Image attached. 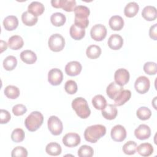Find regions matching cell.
I'll list each match as a JSON object with an SVG mask.
<instances>
[{"instance_id":"obj_1","label":"cell","mask_w":157,"mask_h":157,"mask_svg":"<svg viewBox=\"0 0 157 157\" xmlns=\"http://www.w3.org/2000/svg\"><path fill=\"white\" fill-rule=\"evenodd\" d=\"M106 133V128L102 124H94L88 126L84 132L85 139L91 143H96Z\"/></svg>"},{"instance_id":"obj_2","label":"cell","mask_w":157,"mask_h":157,"mask_svg":"<svg viewBox=\"0 0 157 157\" xmlns=\"http://www.w3.org/2000/svg\"><path fill=\"white\" fill-rule=\"evenodd\" d=\"M74 11L75 13L74 24L83 29L87 28L89 24L88 17L90 13V9L86 6L79 5L76 6Z\"/></svg>"},{"instance_id":"obj_3","label":"cell","mask_w":157,"mask_h":157,"mask_svg":"<svg viewBox=\"0 0 157 157\" xmlns=\"http://www.w3.org/2000/svg\"><path fill=\"white\" fill-rule=\"evenodd\" d=\"M72 107L76 114L81 118H88L91 113V110L86 100L82 97L75 98L72 102Z\"/></svg>"},{"instance_id":"obj_4","label":"cell","mask_w":157,"mask_h":157,"mask_svg":"<svg viewBox=\"0 0 157 157\" xmlns=\"http://www.w3.org/2000/svg\"><path fill=\"white\" fill-rule=\"evenodd\" d=\"M43 115L40 112L34 111L26 117L25 120V124L28 131L34 132L41 126L43 123Z\"/></svg>"},{"instance_id":"obj_5","label":"cell","mask_w":157,"mask_h":157,"mask_svg":"<svg viewBox=\"0 0 157 157\" xmlns=\"http://www.w3.org/2000/svg\"><path fill=\"white\" fill-rule=\"evenodd\" d=\"M48 45L52 51L58 52L63 50L65 46V40L61 34H54L49 37Z\"/></svg>"},{"instance_id":"obj_6","label":"cell","mask_w":157,"mask_h":157,"mask_svg":"<svg viewBox=\"0 0 157 157\" xmlns=\"http://www.w3.org/2000/svg\"><path fill=\"white\" fill-rule=\"evenodd\" d=\"M48 128L50 132L54 136L59 135L63 129L62 121L56 116H50L47 121Z\"/></svg>"},{"instance_id":"obj_7","label":"cell","mask_w":157,"mask_h":157,"mask_svg":"<svg viewBox=\"0 0 157 157\" xmlns=\"http://www.w3.org/2000/svg\"><path fill=\"white\" fill-rule=\"evenodd\" d=\"M90 35L91 38L94 40L101 41L106 37L107 29L102 24H96L91 28Z\"/></svg>"},{"instance_id":"obj_8","label":"cell","mask_w":157,"mask_h":157,"mask_svg":"<svg viewBox=\"0 0 157 157\" xmlns=\"http://www.w3.org/2000/svg\"><path fill=\"white\" fill-rule=\"evenodd\" d=\"M150 86V80L148 78L145 76L139 77L134 83L135 90L139 94L146 93L149 90Z\"/></svg>"},{"instance_id":"obj_9","label":"cell","mask_w":157,"mask_h":157,"mask_svg":"<svg viewBox=\"0 0 157 157\" xmlns=\"http://www.w3.org/2000/svg\"><path fill=\"white\" fill-rule=\"evenodd\" d=\"M63 74L62 71L58 68H53L48 73V81L53 86L59 85L63 81Z\"/></svg>"},{"instance_id":"obj_10","label":"cell","mask_w":157,"mask_h":157,"mask_svg":"<svg viewBox=\"0 0 157 157\" xmlns=\"http://www.w3.org/2000/svg\"><path fill=\"white\" fill-rule=\"evenodd\" d=\"M112 139L115 142H122L126 137V131L124 126L120 124L114 126L110 132Z\"/></svg>"},{"instance_id":"obj_11","label":"cell","mask_w":157,"mask_h":157,"mask_svg":"<svg viewBox=\"0 0 157 157\" xmlns=\"http://www.w3.org/2000/svg\"><path fill=\"white\" fill-rule=\"evenodd\" d=\"M114 79L117 84L123 86L129 80V73L126 69H118L114 74Z\"/></svg>"},{"instance_id":"obj_12","label":"cell","mask_w":157,"mask_h":157,"mask_svg":"<svg viewBox=\"0 0 157 157\" xmlns=\"http://www.w3.org/2000/svg\"><path fill=\"white\" fill-rule=\"evenodd\" d=\"M63 144L67 147H74L80 143V136L75 132L66 134L62 139Z\"/></svg>"},{"instance_id":"obj_13","label":"cell","mask_w":157,"mask_h":157,"mask_svg":"<svg viewBox=\"0 0 157 157\" xmlns=\"http://www.w3.org/2000/svg\"><path fill=\"white\" fill-rule=\"evenodd\" d=\"M82 66L78 61H73L68 63L65 66V72L69 76H76L82 71Z\"/></svg>"},{"instance_id":"obj_14","label":"cell","mask_w":157,"mask_h":157,"mask_svg":"<svg viewBox=\"0 0 157 157\" xmlns=\"http://www.w3.org/2000/svg\"><path fill=\"white\" fill-rule=\"evenodd\" d=\"M134 135L139 140H145L150 137L151 129L148 125L142 124L135 129Z\"/></svg>"},{"instance_id":"obj_15","label":"cell","mask_w":157,"mask_h":157,"mask_svg":"<svg viewBox=\"0 0 157 157\" xmlns=\"http://www.w3.org/2000/svg\"><path fill=\"white\" fill-rule=\"evenodd\" d=\"M123 44L122 37L117 34L111 35L108 39V45L110 48L117 50L120 49Z\"/></svg>"},{"instance_id":"obj_16","label":"cell","mask_w":157,"mask_h":157,"mask_svg":"<svg viewBox=\"0 0 157 157\" xmlns=\"http://www.w3.org/2000/svg\"><path fill=\"white\" fill-rule=\"evenodd\" d=\"M123 90V87L119 85L115 82H111L107 87L106 93L111 99H115L118 95Z\"/></svg>"},{"instance_id":"obj_17","label":"cell","mask_w":157,"mask_h":157,"mask_svg":"<svg viewBox=\"0 0 157 157\" xmlns=\"http://www.w3.org/2000/svg\"><path fill=\"white\" fill-rule=\"evenodd\" d=\"M102 115L107 120H112L115 118L117 115V109L115 105L107 104L102 110Z\"/></svg>"},{"instance_id":"obj_18","label":"cell","mask_w":157,"mask_h":157,"mask_svg":"<svg viewBox=\"0 0 157 157\" xmlns=\"http://www.w3.org/2000/svg\"><path fill=\"white\" fill-rule=\"evenodd\" d=\"M44 10L45 7L43 4L38 1H33L28 7V11L36 17L42 15Z\"/></svg>"},{"instance_id":"obj_19","label":"cell","mask_w":157,"mask_h":157,"mask_svg":"<svg viewBox=\"0 0 157 157\" xmlns=\"http://www.w3.org/2000/svg\"><path fill=\"white\" fill-rule=\"evenodd\" d=\"M142 17L147 21H153L157 17L156 9L152 6H145L142 11Z\"/></svg>"},{"instance_id":"obj_20","label":"cell","mask_w":157,"mask_h":157,"mask_svg":"<svg viewBox=\"0 0 157 157\" xmlns=\"http://www.w3.org/2000/svg\"><path fill=\"white\" fill-rule=\"evenodd\" d=\"M18 25V18L14 15H9L3 20L4 28L7 31H13L17 28Z\"/></svg>"},{"instance_id":"obj_21","label":"cell","mask_w":157,"mask_h":157,"mask_svg":"<svg viewBox=\"0 0 157 157\" xmlns=\"http://www.w3.org/2000/svg\"><path fill=\"white\" fill-rule=\"evenodd\" d=\"M7 44L10 49L17 50L22 48L24 44V42L21 36L18 35H14L9 39Z\"/></svg>"},{"instance_id":"obj_22","label":"cell","mask_w":157,"mask_h":157,"mask_svg":"<svg viewBox=\"0 0 157 157\" xmlns=\"http://www.w3.org/2000/svg\"><path fill=\"white\" fill-rule=\"evenodd\" d=\"M109 25L112 29L120 31L124 26V20L120 15H113L109 19Z\"/></svg>"},{"instance_id":"obj_23","label":"cell","mask_w":157,"mask_h":157,"mask_svg":"<svg viewBox=\"0 0 157 157\" xmlns=\"http://www.w3.org/2000/svg\"><path fill=\"white\" fill-rule=\"evenodd\" d=\"M20 58L24 63L32 64L36 61L37 56L34 52L29 50H25L21 52Z\"/></svg>"},{"instance_id":"obj_24","label":"cell","mask_w":157,"mask_h":157,"mask_svg":"<svg viewBox=\"0 0 157 157\" xmlns=\"http://www.w3.org/2000/svg\"><path fill=\"white\" fill-rule=\"evenodd\" d=\"M131 96V92L129 90H123L114 99L115 105L121 106L129 101Z\"/></svg>"},{"instance_id":"obj_25","label":"cell","mask_w":157,"mask_h":157,"mask_svg":"<svg viewBox=\"0 0 157 157\" xmlns=\"http://www.w3.org/2000/svg\"><path fill=\"white\" fill-rule=\"evenodd\" d=\"M139 6L136 2H130L126 4L124 9V13L126 17L131 18L134 17L139 12Z\"/></svg>"},{"instance_id":"obj_26","label":"cell","mask_w":157,"mask_h":157,"mask_svg":"<svg viewBox=\"0 0 157 157\" xmlns=\"http://www.w3.org/2000/svg\"><path fill=\"white\" fill-rule=\"evenodd\" d=\"M69 33L72 39L78 40L84 37L85 35V29L76 26L75 24H73L70 28Z\"/></svg>"},{"instance_id":"obj_27","label":"cell","mask_w":157,"mask_h":157,"mask_svg":"<svg viewBox=\"0 0 157 157\" xmlns=\"http://www.w3.org/2000/svg\"><path fill=\"white\" fill-rule=\"evenodd\" d=\"M136 151L142 156H149L153 153V147L150 143H142L137 147Z\"/></svg>"},{"instance_id":"obj_28","label":"cell","mask_w":157,"mask_h":157,"mask_svg":"<svg viewBox=\"0 0 157 157\" xmlns=\"http://www.w3.org/2000/svg\"><path fill=\"white\" fill-rule=\"evenodd\" d=\"M61 145L56 142H50L45 147V151L51 156H58L61 154Z\"/></svg>"},{"instance_id":"obj_29","label":"cell","mask_w":157,"mask_h":157,"mask_svg":"<svg viewBox=\"0 0 157 157\" xmlns=\"http://www.w3.org/2000/svg\"><path fill=\"white\" fill-rule=\"evenodd\" d=\"M21 20L23 23L29 26L34 25L38 20L37 17L29 13L28 11L24 12L21 15Z\"/></svg>"},{"instance_id":"obj_30","label":"cell","mask_w":157,"mask_h":157,"mask_svg":"<svg viewBox=\"0 0 157 157\" xmlns=\"http://www.w3.org/2000/svg\"><path fill=\"white\" fill-rule=\"evenodd\" d=\"M66 20V16L61 12H55L50 17V21L55 26H63Z\"/></svg>"},{"instance_id":"obj_31","label":"cell","mask_w":157,"mask_h":157,"mask_svg":"<svg viewBox=\"0 0 157 157\" xmlns=\"http://www.w3.org/2000/svg\"><path fill=\"white\" fill-rule=\"evenodd\" d=\"M86 54L87 57L90 59L98 58L101 54V48L98 45H91L86 48Z\"/></svg>"},{"instance_id":"obj_32","label":"cell","mask_w":157,"mask_h":157,"mask_svg":"<svg viewBox=\"0 0 157 157\" xmlns=\"http://www.w3.org/2000/svg\"><path fill=\"white\" fill-rule=\"evenodd\" d=\"M93 107L97 110H102L107 105L105 98L101 94H97L92 99Z\"/></svg>"},{"instance_id":"obj_33","label":"cell","mask_w":157,"mask_h":157,"mask_svg":"<svg viewBox=\"0 0 157 157\" xmlns=\"http://www.w3.org/2000/svg\"><path fill=\"white\" fill-rule=\"evenodd\" d=\"M4 93L7 98L11 99H17L20 95L19 89L13 85L7 86L4 89Z\"/></svg>"},{"instance_id":"obj_34","label":"cell","mask_w":157,"mask_h":157,"mask_svg":"<svg viewBox=\"0 0 157 157\" xmlns=\"http://www.w3.org/2000/svg\"><path fill=\"white\" fill-rule=\"evenodd\" d=\"M3 67L6 71L13 70L17 64V58L12 55L7 56L3 61Z\"/></svg>"},{"instance_id":"obj_35","label":"cell","mask_w":157,"mask_h":157,"mask_svg":"<svg viewBox=\"0 0 157 157\" xmlns=\"http://www.w3.org/2000/svg\"><path fill=\"white\" fill-rule=\"evenodd\" d=\"M137 144L134 141H128L123 146L122 150L124 153L128 155H132L136 153L137 149Z\"/></svg>"},{"instance_id":"obj_36","label":"cell","mask_w":157,"mask_h":157,"mask_svg":"<svg viewBox=\"0 0 157 157\" xmlns=\"http://www.w3.org/2000/svg\"><path fill=\"white\" fill-rule=\"evenodd\" d=\"M136 115L139 119L141 120H147L150 118L151 112L150 109L147 107H140L137 109Z\"/></svg>"},{"instance_id":"obj_37","label":"cell","mask_w":157,"mask_h":157,"mask_svg":"<svg viewBox=\"0 0 157 157\" xmlns=\"http://www.w3.org/2000/svg\"><path fill=\"white\" fill-rule=\"evenodd\" d=\"M25 132L21 128L15 129L11 134V139L12 141L16 143H19L22 142L25 139Z\"/></svg>"},{"instance_id":"obj_38","label":"cell","mask_w":157,"mask_h":157,"mask_svg":"<svg viewBox=\"0 0 157 157\" xmlns=\"http://www.w3.org/2000/svg\"><path fill=\"white\" fill-rule=\"evenodd\" d=\"M94 154V150L90 146L83 145L80 147L78 150V156L79 157H91Z\"/></svg>"},{"instance_id":"obj_39","label":"cell","mask_w":157,"mask_h":157,"mask_svg":"<svg viewBox=\"0 0 157 157\" xmlns=\"http://www.w3.org/2000/svg\"><path fill=\"white\" fill-rule=\"evenodd\" d=\"M76 7L75 0H61V8L66 12H72Z\"/></svg>"},{"instance_id":"obj_40","label":"cell","mask_w":157,"mask_h":157,"mask_svg":"<svg viewBox=\"0 0 157 157\" xmlns=\"http://www.w3.org/2000/svg\"><path fill=\"white\" fill-rule=\"evenodd\" d=\"M64 90L69 94H74L77 91V85L74 80H69L64 85Z\"/></svg>"},{"instance_id":"obj_41","label":"cell","mask_w":157,"mask_h":157,"mask_svg":"<svg viewBox=\"0 0 157 157\" xmlns=\"http://www.w3.org/2000/svg\"><path fill=\"white\" fill-rule=\"evenodd\" d=\"M144 71L148 75H155L157 72L156 64L155 62H147L144 65Z\"/></svg>"},{"instance_id":"obj_42","label":"cell","mask_w":157,"mask_h":157,"mask_svg":"<svg viewBox=\"0 0 157 157\" xmlns=\"http://www.w3.org/2000/svg\"><path fill=\"white\" fill-rule=\"evenodd\" d=\"M11 156L12 157H26L28 156V151L25 148L21 146H18L12 150Z\"/></svg>"},{"instance_id":"obj_43","label":"cell","mask_w":157,"mask_h":157,"mask_svg":"<svg viewBox=\"0 0 157 157\" xmlns=\"http://www.w3.org/2000/svg\"><path fill=\"white\" fill-rule=\"evenodd\" d=\"M27 111L26 106L21 104L15 105L12 108V112L15 116H21L25 114Z\"/></svg>"},{"instance_id":"obj_44","label":"cell","mask_w":157,"mask_h":157,"mask_svg":"<svg viewBox=\"0 0 157 157\" xmlns=\"http://www.w3.org/2000/svg\"><path fill=\"white\" fill-rule=\"evenodd\" d=\"M10 118H11L10 114L7 110H4V109H1V111H0L1 124H6V123H8L10 121Z\"/></svg>"},{"instance_id":"obj_45","label":"cell","mask_w":157,"mask_h":157,"mask_svg":"<svg viewBox=\"0 0 157 157\" xmlns=\"http://www.w3.org/2000/svg\"><path fill=\"white\" fill-rule=\"evenodd\" d=\"M156 28H157V24L155 23L153 25H152L149 30V36L150 38L152 39L156 40H157V32H156Z\"/></svg>"},{"instance_id":"obj_46","label":"cell","mask_w":157,"mask_h":157,"mask_svg":"<svg viewBox=\"0 0 157 157\" xmlns=\"http://www.w3.org/2000/svg\"><path fill=\"white\" fill-rule=\"evenodd\" d=\"M51 4L55 8H61V0H52L51 1Z\"/></svg>"},{"instance_id":"obj_47","label":"cell","mask_w":157,"mask_h":157,"mask_svg":"<svg viewBox=\"0 0 157 157\" xmlns=\"http://www.w3.org/2000/svg\"><path fill=\"white\" fill-rule=\"evenodd\" d=\"M0 45H1V53H2L4 50H6L7 47V44L5 41L1 40Z\"/></svg>"}]
</instances>
